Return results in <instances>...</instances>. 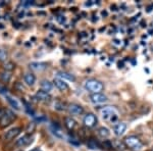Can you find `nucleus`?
Listing matches in <instances>:
<instances>
[{"mask_svg":"<svg viewBox=\"0 0 153 151\" xmlns=\"http://www.w3.org/2000/svg\"><path fill=\"white\" fill-rule=\"evenodd\" d=\"M84 86L89 92H91L92 94L102 93L103 89H104L103 84L100 81L96 80V79H88V80H86L85 83H84Z\"/></svg>","mask_w":153,"mask_h":151,"instance_id":"1","label":"nucleus"},{"mask_svg":"<svg viewBox=\"0 0 153 151\" xmlns=\"http://www.w3.org/2000/svg\"><path fill=\"white\" fill-rule=\"evenodd\" d=\"M100 113L104 120H110L111 122L117 120V110L112 106H105L100 109Z\"/></svg>","mask_w":153,"mask_h":151,"instance_id":"2","label":"nucleus"},{"mask_svg":"<svg viewBox=\"0 0 153 151\" xmlns=\"http://www.w3.org/2000/svg\"><path fill=\"white\" fill-rule=\"evenodd\" d=\"M125 142V145L127 147L131 148V149H134V150H137V149H141L142 147V142L137 136H128L127 138L124 140Z\"/></svg>","mask_w":153,"mask_h":151,"instance_id":"3","label":"nucleus"},{"mask_svg":"<svg viewBox=\"0 0 153 151\" xmlns=\"http://www.w3.org/2000/svg\"><path fill=\"white\" fill-rule=\"evenodd\" d=\"M14 120H16V115L10 110H6L4 111L3 116L0 118V125H1V127H6V126H8L9 123L13 122Z\"/></svg>","mask_w":153,"mask_h":151,"instance_id":"4","label":"nucleus"},{"mask_svg":"<svg viewBox=\"0 0 153 151\" xmlns=\"http://www.w3.org/2000/svg\"><path fill=\"white\" fill-rule=\"evenodd\" d=\"M83 123L85 127L93 128V127H95L96 123H97V118H96V115H93V113H87V115L84 116Z\"/></svg>","mask_w":153,"mask_h":151,"instance_id":"5","label":"nucleus"},{"mask_svg":"<svg viewBox=\"0 0 153 151\" xmlns=\"http://www.w3.org/2000/svg\"><path fill=\"white\" fill-rule=\"evenodd\" d=\"M21 131H22V129L19 127H14V128L9 129V130L4 134V140L5 141L13 140L14 138H16L19 134H21Z\"/></svg>","mask_w":153,"mask_h":151,"instance_id":"6","label":"nucleus"},{"mask_svg":"<svg viewBox=\"0 0 153 151\" xmlns=\"http://www.w3.org/2000/svg\"><path fill=\"white\" fill-rule=\"evenodd\" d=\"M90 100L94 104H101L107 101V97L103 93H95L90 95Z\"/></svg>","mask_w":153,"mask_h":151,"instance_id":"7","label":"nucleus"},{"mask_svg":"<svg viewBox=\"0 0 153 151\" xmlns=\"http://www.w3.org/2000/svg\"><path fill=\"white\" fill-rule=\"evenodd\" d=\"M68 109L71 115H81L84 113L83 106H81L80 104H76V103H71L68 105Z\"/></svg>","mask_w":153,"mask_h":151,"instance_id":"8","label":"nucleus"},{"mask_svg":"<svg viewBox=\"0 0 153 151\" xmlns=\"http://www.w3.org/2000/svg\"><path fill=\"white\" fill-rule=\"evenodd\" d=\"M53 85L55 86L56 88L58 89V90L60 91H66L68 89V83H65V81L62 80V79H59V78H55L53 80Z\"/></svg>","mask_w":153,"mask_h":151,"instance_id":"9","label":"nucleus"},{"mask_svg":"<svg viewBox=\"0 0 153 151\" xmlns=\"http://www.w3.org/2000/svg\"><path fill=\"white\" fill-rule=\"evenodd\" d=\"M127 130V123H118L117 125L114 126V129H113V132L117 136H123L124 133Z\"/></svg>","mask_w":153,"mask_h":151,"instance_id":"10","label":"nucleus"},{"mask_svg":"<svg viewBox=\"0 0 153 151\" xmlns=\"http://www.w3.org/2000/svg\"><path fill=\"white\" fill-rule=\"evenodd\" d=\"M36 97H37L38 100L44 101V102L51 100V95H50V94H49L48 92H45V91H43V90H39L38 92L36 93Z\"/></svg>","mask_w":153,"mask_h":151,"instance_id":"11","label":"nucleus"},{"mask_svg":"<svg viewBox=\"0 0 153 151\" xmlns=\"http://www.w3.org/2000/svg\"><path fill=\"white\" fill-rule=\"evenodd\" d=\"M47 66H48V64L46 62H31L30 63V68L33 71H37L46 70Z\"/></svg>","mask_w":153,"mask_h":151,"instance_id":"12","label":"nucleus"},{"mask_svg":"<svg viewBox=\"0 0 153 151\" xmlns=\"http://www.w3.org/2000/svg\"><path fill=\"white\" fill-rule=\"evenodd\" d=\"M24 80L28 86H33L36 83V76L33 73H27L24 76Z\"/></svg>","mask_w":153,"mask_h":151,"instance_id":"13","label":"nucleus"},{"mask_svg":"<svg viewBox=\"0 0 153 151\" xmlns=\"http://www.w3.org/2000/svg\"><path fill=\"white\" fill-rule=\"evenodd\" d=\"M57 78L62 79L63 81H65V79L68 81H71V82L76 81V77L74 75H71V74H70V73H66V71H58Z\"/></svg>","mask_w":153,"mask_h":151,"instance_id":"14","label":"nucleus"},{"mask_svg":"<svg viewBox=\"0 0 153 151\" xmlns=\"http://www.w3.org/2000/svg\"><path fill=\"white\" fill-rule=\"evenodd\" d=\"M31 142H32L31 138H30L28 135H25V136H23L22 138H19V140H16V144L18 145V146H21V147H23V146L29 145Z\"/></svg>","mask_w":153,"mask_h":151,"instance_id":"15","label":"nucleus"},{"mask_svg":"<svg viewBox=\"0 0 153 151\" xmlns=\"http://www.w3.org/2000/svg\"><path fill=\"white\" fill-rule=\"evenodd\" d=\"M40 86H41V90L49 93V91H51L53 88V83H51V82L48 80H43L41 82Z\"/></svg>","mask_w":153,"mask_h":151,"instance_id":"16","label":"nucleus"},{"mask_svg":"<svg viewBox=\"0 0 153 151\" xmlns=\"http://www.w3.org/2000/svg\"><path fill=\"white\" fill-rule=\"evenodd\" d=\"M65 125L68 130H74L75 127L76 126V122L74 120V118L68 116V118H65Z\"/></svg>","mask_w":153,"mask_h":151,"instance_id":"17","label":"nucleus"},{"mask_svg":"<svg viewBox=\"0 0 153 151\" xmlns=\"http://www.w3.org/2000/svg\"><path fill=\"white\" fill-rule=\"evenodd\" d=\"M98 135H99L101 138H107L108 136L110 135V132L107 128L101 127V128L98 129Z\"/></svg>","mask_w":153,"mask_h":151,"instance_id":"18","label":"nucleus"},{"mask_svg":"<svg viewBox=\"0 0 153 151\" xmlns=\"http://www.w3.org/2000/svg\"><path fill=\"white\" fill-rule=\"evenodd\" d=\"M0 79H1L4 83H8V82L11 80V74L6 71H2V73L0 74Z\"/></svg>","mask_w":153,"mask_h":151,"instance_id":"19","label":"nucleus"},{"mask_svg":"<svg viewBox=\"0 0 153 151\" xmlns=\"http://www.w3.org/2000/svg\"><path fill=\"white\" fill-rule=\"evenodd\" d=\"M3 68H4V71H12L16 68V64H14L12 61H6V62H4L3 64Z\"/></svg>","mask_w":153,"mask_h":151,"instance_id":"20","label":"nucleus"},{"mask_svg":"<svg viewBox=\"0 0 153 151\" xmlns=\"http://www.w3.org/2000/svg\"><path fill=\"white\" fill-rule=\"evenodd\" d=\"M7 101H8L9 103H10V105L12 106L13 108H16V109H19V103L16 102L14 99H12L11 97H9V96H7Z\"/></svg>","mask_w":153,"mask_h":151,"instance_id":"21","label":"nucleus"},{"mask_svg":"<svg viewBox=\"0 0 153 151\" xmlns=\"http://www.w3.org/2000/svg\"><path fill=\"white\" fill-rule=\"evenodd\" d=\"M54 108H55V109H57V110H65V105L63 104V103L57 101L56 103H54Z\"/></svg>","mask_w":153,"mask_h":151,"instance_id":"22","label":"nucleus"},{"mask_svg":"<svg viewBox=\"0 0 153 151\" xmlns=\"http://www.w3.org/2000/svg\"><path fill=\"white\" fill-rule=\"evenodd\" d=\"M88 146H89L90 148H92V149H96V148L99 147V146H98V144H97V142H96L95 140H93V139H91V140L88 142Z\"/></svg>","mask_w":153,"mask_h":151,"instance_id":"23","label":"nucleus"},{"mask_svg":"<svg viewBox=\"0 0 153 151\" xmlns=\"http://www.w3.org/2000/svg\"><path fill=\"white\" fill-rule=\"evenodd\" d=\"M7 58V53L5 50L3 49H0V61H4Z\"/></svg>","mask_w":153,"mask_h":151,"instance_id":"24","label":"nucleus"},{"mask_svg":"<svg viewBox=\"0 0 153 151\" xmlns=\"http://www.w3.org/2000/svg\"><path fill=\"white\" fill-rule=\"evenodd\" d=\"M35 130V123H29L28 125V128H27V132L28 133H32L33 131Z\"/></svg>","mask_w":153,"mask_h":151,"instance_id":"25","label":"nucleus"},{"mask_svg":"<svg viewBox=\"0 0 153 151\" xmlns=\"http://www.w3.org/2000/svg\"><path fill=\"white\" fill-rule=\"evenodd\" d=\"M102 14H103V16H107V12H106V11H102Z\"/></svg>","mask_w":153,"mask_h":151,"instance_id":"26","label":"nucleus"},{"mask_svg":"<svg viewBox=\"0 0 153 151\" xmlns=\"http://www.w3.org/2000/svg\"><path fill=\"white\" fill-rule=\"evenodd\" d=\"M152 151H153V149H152Z\"/></svg>","mask_w":153,"mask_h":151,"instance_id":"27","label":"nucleus"}]
</instances>
